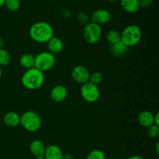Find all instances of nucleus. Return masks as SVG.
I'll return each mask as SVG.
<instances>
[{
  "label": "nucleus",
  "instance_id": "nucleus-1",
  "mask_svg": "<svg viewBox=\"0 0 159 159\" xmlns=\"http://www.w3.org/2000/svg\"><path fill=\"white\" fill-rule=\"evenodd\" d=\"M31 39L37 43H48L54 37V29L47 22H37L30 26L29 30Z\"/></svg>",
  "mask_w": 159,
  "mask_h": 159
},
{
  "label": "nucleus",
  "instance_id": "nucleus-2",
  "mask_svg": "<svg viewBox=\"0 0 159 159\" xmlns=\"http://www.w3.org/2000/svg\"><path fill=\"white\" fill-rule=\"evenodd\" d=\"M22 84L26 89L36 90L40 89L44 82V75L36 68L27 69L23 75L21 79Z\"/></svg>",
  "mask_w": 159,
  "mask_h": 159
},
{
  "label": "nucleus",
  "instance_id": "nucleus-3",
  "mask_svg": "<svg viewBox=\"0 0 159 159\" xmlns=\"http://www.w3.org/2000/svg\"><path fill=\"white\" fill-rule=\"evenodd\" d=\"M142 32L141 28L135 24L126 26L120 34V40L129 48L138 44L141 40Z\"/></svg>",
  "mask_w": 159,
  "mask_h": 159
},
{
  "label": "nucleus",
  "instance_id": "nucleus-4",
  "mask_svg": "<svg viewBox=\"0 0 159 159\" xmlns=\"http://www.w3.org/2000/svg\"><path fill=\"white\" fill-rule=\"evenodd\" d=\"M20 124L29 132H35L41 126V119L37 113L34 111H26L20 116Z\"/></svg>",
  "mask_w": 159,
  "mask_h": 159
},
{
  "label": "nucleus",
  "instance_id": "nucleus-5",
  "mask_svg": "<svg viewBox=\"0 0 159 159\" xmlns=\"http://www.w3.org/2000/svg\"><path fill=\"white\" fill-rule=\"evenodd\" d=\"M55 62L56 59L54 54L49 51H43L35 56L34 68L43 72L52 69L55 65Z\"/></svg>",
  "mask_w": 159,
  "mask_h": 159
},
{
  "label": "nucleus",
  "instance_id": "nucleus-6",
  "mask_svg": "<svg viewBox=\"0 0 159 159\" xmlns=\"http://www.w3.org/2000/svg\"><path fill=\"white\" fill-rule=\"evenodd\" d=\"M83 37L85 41L90 44L98 43L102 37V28L96 23L89 22L84 26Z\"/></svg>",
  "mask_w": 159,
  "mask_h": 159
},
{
  "label": "nucleus",
  "instance_id": "nucleus-7",
  "mask_svg": "<svg viewBox=\"0 0 159 159\" xmlns=\"http://www.w3.org/2000/svg\"><path fill=\"white\" fill-rule=\"evenodd\" d=\"M80 92L82 99L88 102H96L100 96V92L97 85L89 82L82 84Z\"/></svg>",
  "mask_w": 159,
  "mask_h": 159
},
{
  "label": "nucleus",
  "instance_id": "nucleus-8",
  "mask_svg": "<svg viewBox=\"0 0 159 159\" xmlns=\"http://www.w3.org/2000/svg\"><path fill=\"white\" fill-rule=\"evenodd\" d=\"M89 71L83 65H76L71 71V77L79 84H84L89 82Z\"/></svg>",
  "mask_w": 159,
  "mask_h": 159
},
{
  "label": "nucleus",
  "instance_id": "nucleus-9",
  "mask_svg": "<svg viewBox=\"0 0 159 159\" xmlns=\"http://www.w3.org/2000/svg\"><path fill=\"white\" fill-rule=\"evenodd\" d=\"M110 19H111L110 12L104 9H99L94 11L91 16V22L96 23L99 26L107 23L110 20Z\"/></svg>",
  "mask_w": 159,
  "mask_h": 159
},
{
  "label": "nucleus",
  "instance_id": "nucleus-10",
  "mask_svg": "<svg viewBox=\"0 0 159 159\" xmlns=\"http://www.w3.org/2000/svg\"><path fill=\"white\" fill-rule=\"evenodd\" d=\"M68 96V90L64 85H55L51 91V98L56 102H63Z\"/></svg>",
  "mask_w": 159,
  "mask_h": 159
},
{
  "label": "nucleus",
  "instance_id": "nucleus-11",
  "mask_svg": "<svg viewBox=\"0 0 159 159\" xmlns=\"http://www.w3.org/2000/svg\"><path fill=\"white\" fill-rule=\"evenodd\" d=\"M45 146L40 140H34L30 144V151L37 159H43Z\"/></svg>",
  "mask_w": 159,
  "mask_h": 159
},
{
  "label": "nucleus",
  "instance_id": "nucleus-12",
  "mask_svg": "<svg viewBox=\"0 0 159 159\" xmlns=\"http://www.w3.org/2000/svg\"><path fill=\"white\" fill-rule=\"evenodd\" d=\"M43 159H63V153L58 146L51 144L45 148Z\"/></svg>",
  "mask_w": 159,
  "mask_h": 159
},
{
  "label": "nucleus",
  "instance_id": "nucleus-13",
  "mask_svg": "<svg viewBox=\"0 0 159 159\" xmlns=\"http://www.w3.org/2000/svg\"><path fill=\"white\" fill-rule=\"evenodd\" d=\"M48 48L49 50V52L54 54H59L61 52L64 48V44L62 40L60 38L56 37H53L48 40Z\"/></svg>",
  "mask_w": 159,
  "mask_h": 159
},
{
  "label": "nucleus",
  "instance_id": "nucleus-14",
  "mask_svg": "<svg viewBox=\"0 0 159 159\" xmlns=\"http://www.w3.org/2000/svg\"><path fill=\"white\" fill-rule=\"evenodd\" d=\"M3 121L7 127H16L20 124V116L16 112H8L3 117Z\"/></svg>",
  "mask_w": 159,
  "mask_h": 159
},
{
  "label": "nucleus",
  "instance_id": "nucleus-15",
  "mask_svg": "<svg viewBox=\"0 0 159 159\" xmlns=\"http://www.w3.org/2000/svg\"><path fill=\"white\" fill-rule=\"evenodd\" d=\"M154 116H155V115L152 112L144 110V111L141 112L138 115V123L142 127H148L152 124H154Z\"/></svg>",
  "mask_w": 159,
  "mask_h": 159
},
{
  "label": "nucleus",
  "instance_id": "nucleus-16",
  "mask_svg": "<svg viewBox=\"0 0 159 159\" xmlns=\"http://www.w3.org/2000/svg\"><path fill=\"white\" fill-rule=\"evenodd\" d=\"M124 11L128 13H135L140 9L139 0H120Z\"/></svg>",
  "mask_w": 159,
  "mask_h": 159
},
{
  "label": "nucleus",
  "instance_id": "nucleus-17",
  "mask_svg": "<svg viewBox=\"0 0 159 159\" xmlns=\"http://www.w3.org/2000/svg\"><path fill=\"white\" fill-rule=\"evenodd\" d=\"M34 57L33 54L26 53L21 55L20 58V64L23 68H26V70L30 68H34Z\"/></svg>",
  "mask_w": 159,
  "mask_h": 159
},
{
  "label": "nucleus",
  "instance_id": "nucleus-18",
  "mask_svg": "<svg viewBox=\"0 0 159 159\" xmlns=\"http://www.w3.org/2000/svg\"><path fill=\"white\" fill-rule=\"evenodd\" d=\"M127 50H128V47L126 46L121 40L111 46L112 54L114 56H116V57L124 55L127 52Z\"/></svg>",
  "mask_w": 159,
  "mask_h": 159
},
{
  "label": "nucleus",
  "instance_id": "nucleus-19",
  "mask_svg": "<svg viewBox=\"0 0 159 159\" xmlns=\"http://www.w3.org/2000/svg\"><path fill=\"white\" fill-rule=\"evenodd\" d=\"M106 39L111 45L120 41V33L116 30H110L106 35Z\"/></svg>",
  "mask_w": 159,
  "mask_h": 159
},
{
  "label": "nucleus",
  "instance_id": "nucleus-20",
  "mask_svg": "<svg viewBox=\"0 0 159 159\" xmlns=\"http://www.w3.org/2000/svg\"><path fill=\"white\" fill-rule=\"evenodd\" d=\"M10 59V54L6 49H0V66H6L9 65Z\"/></svg>",
  "mask_w": 159,
  "mask_h": 159
},
{
  "label": "nucleus",
  "instance_id": "nucleus-21",
  "mask_svg": "<svg viewBox=\"0 0 159 159\" xmlns=\"http://www.w3.org/2000/svg\"><path fill=\"white\" fill-rule=\"evenodd\" d=\"M5 6L11 12L17 11L20 7V0H5Z\"/></svg>",
  "mask_w": 159,
  "mask_h": 159
},
{
  "label": "nucleus",
  "instance_id": "nucleus-22",
  "mask_svg": "<svg viewBox=\"0 0 159 159\" xmlns=\"http://www.w3.org/2000/svg\"><path fill=\"white\" fill-rule=\"evenodd\" d=\"M102 75L100 72L99 71H95V72L91 73L89 75V82L91 83L94 84V85H98L102 82Z\"/></svg>",
  "mask_w": 159,
  "mask_h": 159
},
{
  "label": "nucleus",
  "instance_id": "nucleus-23",
  "mask_svg": "<svg viewBox=\"0 0 159 159\" xmlns=\"http://www.w3.org/2000/svg\"><path fill=\"white\" fill-rule=\"evenodd\" d=\"M86 159H106V155L102 151L96 149L89 152Z\"/></svg>",
  "mask_w": 159,
  "mask_h": 159
},
{
  "label": "nucleus",
  "instance_id": "nucleus-24",
  "mask_svg": "<svg viewBox=\"0 0 159 159\" xmlns=\"http://www.w3.org/2000/svg\"><path fill=\"white\" fill-rule=\"evenodd\" d=\"M148 134L150 138H156L159 135V126L152 124L150 127H148Z\"/></svg>",
  "mask_w": 159,
  "mask_h": 159
},
{
  "label": "nucleus",
  "instance_id": "nucleus-25",
  "mask_svg": "<svg viewBox=\"0 0 159 159\" xmlns=\"http://www.w3.org/2000/svg\"><path fill=\"white\" fill-rule=\"evenodd\" d=\"M77 18L79 23L84 25V26L86 25L88 23H89V19L88 15H87L86 13H85V12H81V13H79V15H78Z\"/></svg>",
  "mask_w": 159,
  "mask_h": 159
},
{
  "label": "nucleus",
  "instance_id": "nucleus-26",
  "mask_svg": "<svg viewBox=\"0 0 159 159\" xmlns=\"http://www.w3.org/2000/svg\"><path fill=\"white\" fill-rule=\"evenodd\" d=\"M140 7L149 8L153 4V0H139Z\"/></svg>",
  "mask_w": 159,
  "mask_h": 159
},
{
  "label": "nucleus",
  "instance_id": "nucleus-27",
  "mask_svg": "<svg viewBox=\"0 0 159 159\" xmlns=\"http://www.w3.org/2000/svg\"><path fill=\"white\" fill-rule=\"evenodd\" d=\"M158 118H159V114L158 113H156L154 116V124L155 125L159 126V120H158Z\"/></svg>",
  "mask_w": 159,
  "mask_h": 159
},
{
  "label": "nucleus",
  "instance_id": "nucleus-28",
  "mask_svg": "<svg viewBox=\"0 0 159 159\" xmlns=\"http://www.w3.org/2000/svg\"><path fill=\"white\" fill-rule=\"evenodd\" d=\"M127 159H144V158H143L141 156H140V155H132V156L129 157Z\"/></svg>",
  "mask_w": 159,
  "mask_h": 159
},
{
  "label": "nucleus",
  "instance_id": "nucleus-29",
  "mask_svg": "<svg viewBox=\"0 0 159 159\" xmlns=\"http://www.w3.org/2000/svg\"><path fill=\"white\" fill-rule=\"evenodd\" d=\"M63 159H72V156L70 154L63 155Z\"/></svg>",
  "mask_w": 159,
  "mask_h": 159
},
{
  "label": "nucleus",
  "instance_id": "nucleus-30",
  "mask_svg": "<svg viewBox=\"0 0 159 159\" xmlns=\"http://www.w3.org/2000/svg\"><path fill=\"white\" fill-rule=\"evenodd\" d=\"M4 40H3L2 37H0V49H2V48H3V47H4Z\"/></svg>",
  "mask_w": 159,
  "mask_h": 159
},
{
  "label": "nucleus",
  "instance_id": "nucleus-31",
  "mask_svg": "<svg viewBox=\"0 0 159 159\" xmlns=\"http://www.w3.org/2000/svg\"><path fill=\"white\" fill-rule=\"evenodd\" d=\"M5 4V0H0V8L2 7Z\"/></svg>",
  "mask_w": 159,
  "mask_h": 159
},
{
  "label": "nucleus",
  "instance_id": "nucleus-32",
  "mask_svg": "<svg viewBox=\"0 0 159 159\" xmlns=\"http://www.w3.org/2000/svg\"><path fill=\"white\" fill-rule=\"evenodd\" d=\"M158 146H159L158 143H157V144H156V147H155V151H156V153H157V154H158V153H159V149H158Z\"/></svg>",
  "mask_w": 159,
  "mask_h": 159
},
{
  "label": "nucleus",
  "instance_id": "nucleus-33",
  "mask_svg": "<svg viewBox=\"0 0 159 159\" xmlns=\"http://www.w3.org/2000/svg\"><path fill=\"white\" fill-rule=\"evenodd\" d=\"M2 67L0 66V79H1L2 77Z\"/></svg>",
  "mask_w": 159,
  "mask_h": 159
},
{
  "label": "nucleus",
  "instance_id": "nucleus-34",
  "mask_svg": "<svg viewBox=\"0 0 159 159\" xmlns=\"http://www.w3.org/2000/svg\"><path fill=\"white\" fill-rule=\"evenodd\" d=\"M110 2H116V1H120V0H109Z\"/></svg>",
  "mask_w": 159,
  "mask_h": 159
}]
</instances>
